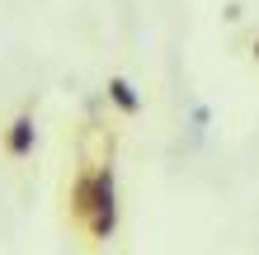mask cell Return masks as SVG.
<instances>
[{
  "label": "cell",
  "instance_id": "6da1fadb",
  "mask_svg": "<svg viewBox=\"0 0 259 255\" xmlns=\"http://www.w3.org/2000/svg\"><path fill=\"white\" fill-rule=\"evenodd\" d=\"M66 203H71L75 227L90 236V246L113 241V232H118V179H113V152L104 156V161H90V166L75 170Z\"/></svg>",
  "mask_w": 259,
  "mask_h": 255
},
{
  "label": "cell",
  "instance_id": "7a4b0ae2",
  "mask_svg": "<svg viewBox=\"0 0 259 255\" xmlns=\"http://www.w3.org/2000/svg\"><path fill=\"white\" fill-rule=\"evenodd\" d=\"M33 152H38V114L24 104V109L14 114L5 128H0V156L19 166V161H28Z\"/></svg>",
  "mask_w": 259,
  "mask_h": 255
},
{
  "label": "cell",
  "instance_id": "3957f363",
  "mask_svg": "<svg viewBox=\"0 0 259 255\" xmlns=\"http://www.w3.org/2000/svg\"><path fill=\"white\" fill-rule=\"evenodd\" d=\"M104 95H109V104H113V109L123 114V118H137V114L146 109V104H142V95H137V85H132L127 76H109Z\"/></svg>",
  "mask_w": 259,
  "mask_h": 255
},
{
  "label": "cell",
  "instance_id": "277c9868",
  "mask_svg": "<svg viewBox=\"0 0 259 255\" xmlns=\"http://www.w3.org/2000/svg\"><path fill=\"white\" fill-rule=\"evenodd\" d=\"M250 57H254V62H259V33H254V43H250Z\"/></svg>",
  "mask_w": 259,
  "mask_h": 255
}]
</instances>
